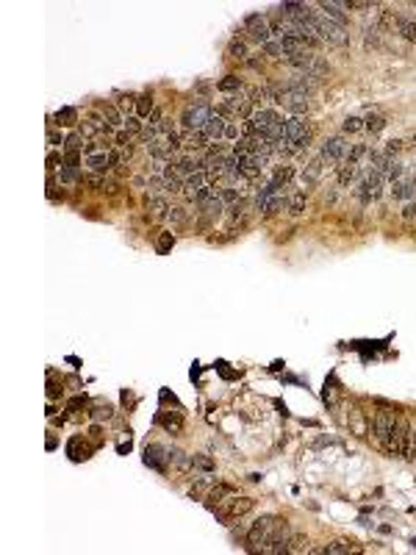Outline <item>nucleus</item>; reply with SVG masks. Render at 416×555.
I'll use <instances>...</instances> for the list:
<instances>
[{
    "label": "nucleus",
    "instance_id": "f257e3e1",
    "mask_svg": "<svg viewBox=\"0 0 416 555\" xmlns=\"http://www.w3.org/2000/svg\"><path fill=\"white\" fill-rule=\"evenodd\" d=\"M313 25H316V33H319V39H322V42L336 45V47L350 45V33H347L344 25L333 23V20H327V17H319V14L313 17Z\"/></svg>",
    "mask_w": 416,
    "mask_h": 555
},
{
    "label": "nucleus",
    "instance_id": "f03ea898",
    "mask_svg": "<svg viewBox=\"0 0 416 555\" xmlns=\"http://www.w3.org/2000/svg\"><path fill=\"white\" fill-rule=\"evenodd\" d=\"M253 505H255V500L233 494L230 500H225V505H214V513H216V519H222L225 525H230V522H236L239 516H244L247 511H253Z\"/></svg>",
    "mask_w": 416,
    "mask_h": 555
},
{
    "label": "nucleus",
    "instance_id": "7ed1b4c3",
    "mask_svg": "<svg viewBox=\"0 0 416 555\" xmlns=\"http://www.w3.org/2000/svg\"><path fill=\"white\" fill-rule=\"evenodd\" d=\"M275 527H278V519L275 516L255 519V522L250 525V530H247V544L253 547V550H261L264 544H269V541L275 539Z\"/></svg>",
    "mask_w": 416,
    "mask_h": 555
},
{
    "label": "nucleus",
    "instance_id": "20e7f679",
    "mask_svg": "<svg viewBox=\"0 0 416 555\" xmlns=\"http://www.w3.org/2000/svg\"><path fill=\"white\" fill-rule=\"evenodd\" d=\"M411 422L405 419V416H397L394 419V428H391V438H388L386 447L391 450L394 455H408V450H411Z\"/></svg>",
    "mask_w": 416,
    "mask_h": 555
},
{
    "label": "nucleus",
    "instance_id": "39448f33",
    "mask_svg": "<svg viewBox=\"0 0 416 555\" xmlns=\"http://www.w3.org/2000/svg\"><path fill=\"white\" fill-rule=\"evenodd\" d=\"M214 117V111H211L208 103H197V106H189L186 111H183V131H206L208 120Z\"/></svg>",
    "mask_w": 416,
    "mask_h": 555
},
{
    "label": "nucleus",
    "instance_id": "423d86ee",
    "mask_svg": "<svg viewBox=\"0 0 416 555\" xmlns=\"http://www.w3.org/2000/svg\"><path fill=\"white\" fill-rule=\"evenodd\" d=\"M286 142H289L294 150H303L311 145V128L303 117H291L286 120Z\"/></svg>",
    "mask_w": 416,
    "mask_h": 555
},
{
    "label": "nucleus",
    "instance_id": "0eeeda50",
    "mask_svg": "<svg viewBox=\"0 0 416 555\" xmlns=\"http://www.w3.org/2000/svg\"><path fill=\"white\" fill-rule=\"evenodd\" d=\"M347 153H350V145H347L344 136H330L322 145V161H347Z\"/></svg>",
    "mask_w": 416,
    "mask_h": 555
},
{
    "label": "nucleus",
    "instance_id": "6e6552de",
    "mask_svg": "<svg viewBox=\"0 0 416 555\" xmlns=\"http://www.w3.org/2000/svg\"><path fill=\"white\" fill-rule=\"evenodd\" d=\"M394 419H397V416H394L388 408H380L378 414H374L372 430H374V436H378V442L388 444V438H391V428H394Z\"/></svg>",
    "mask_w": 416,
    "mask_h": 555
},
{
    "label": "nucleus",
    "instance_id": "1a4fd4ad",
    "mask_svg": "<svg viewBox=\"0 0 416 555\" xmlns=\"http://www.w3.org/2000/svg\"><path fill=\"white\" fill-rule=\"evenodd\" d=\"M244 25H247V31H250V36L255 39V42H261V45H267L269 42V23L264 20L261 14H250L247 20H244Z\"/></svg>",
    "mask_w": 416,
    "mask_h": 555
},
{
    "label": "nucleus",
    "instance_id": "9d476101",
    "mask_svg": "<svg viewBox=\"0 0 416 555\" xmlns=\"http://www.w3.org/2000/svg\"><path fill=\"white\" fill-rule=\"evenodd\" d=\"M397 31L408 42H416V14L413 11H400L397 9Z\"/></svg>",
    "mask_w": 416,
    "mask_h": 555
},
{
    "label": "nucleus",
    "instance_id": "9b49d317",
    "mask_svg": "<svg viewBox=\"0 0 416 555\" xmlns=\"http://www.w3.org/2000/svg\"><path fill=\"white\" fill-rule=\"evenodd\" d=\"M250 120L255 122L258 133H264V131H267L269 125H275V122L281 120V117H278V111H275V108H258V111H255V114H253V117H250Z\"/></svg>",
    "mask_w": 416,
    "mask_h": 555
},
{
    "label": "nucleus",
    "instance_id": "f8f14e48",
    "mask_svg": "<svg viewBox=\"0 0 416 555\" xmlns=\"http://www.w3.org/2000/svg\"><path fill=\"white\" fill-rule=\"evenodd\" d=\"M86 167H89L92 173H97V175H106L108 169H111V156L108 153H92V156H86Z\"/></svg>",
    "mask_w": 416,
    "mask_h": 555
},
{
    "label": "nucleus",
    "instance_id": "ddd939ff",
    "mask_svg": "<svg viewBox=\"0 0 416 555\" xmlns=\"http://www.w3.org/2000/svg\"><path fill=\"white\" fill-rule=\"evenodd\" d=\"M145 461L150 464V467H155V469H161V472H164V461H169V450H167V447H161V444H150Z\"/></svg>",
    "mask_w": 416,
    "mask_h": 555
},
{
    "label": "nucleus",
    "instance_id": "4468645a",
    "mask_svg": "<svg viewBox=\"0 0 416 555\" xmlns=\"http://www.w3.org/2000/svg\"><path fill=\"white\" fill-rule=\"evenodd\" d=\"M208 142V136L203 131H183L181 133V147L183 150H200Z\"/></svg>",
    "mask_w": 416,
    "mask_h": 555
},
{
    "label": "nucleus",
    "instance_id": "2eb2a0df",
    "mask_svg": "<svg viewBox=\"0 0 416 555\" xmlns=\"http://www.w3.org/2000/svg\"><path fill=\"white\" fill-rule=\"evenodd\" d=\"M413 186H416L413 178H400V181L394 183V189H391V197H394V200H411V197H413Z\"/></svg>",
    "mask_w": 416,
    "mask_h": 555
},
{
    "label": "nucleus",
    "instance_id": "dca6fc26",
    "mask_svg": "<svg viewBox=\"0 0 416 555\" xmlns=\"http://www.w3.org/2000/svg\"><path fill=\"white\" fill-rule=\"evenodd\" d=\"M225 125H228V122H225V117H220V114H214V117L208 120V125H206V133L208 136V142H220L222 136H225Z\"/></svg>",
    "mask_w": 416,
    "mask_h": 555
},
{
    "label": "nucleus",
    "instance_id": "f3484780",
    "mask_svg": "<svg viewBox=\"0 0 416 555\" xmlns=\"http://www.w3.org/2000/svg\"><path fill=\"white\" fill-rule=\"evenodd\" d=\"M175 164H178V169H181L183 175H194V173H200V169H203V159H197V156H192V153L175 159Z\"/></svg>",
    "mask_w": 416,
    "mask_h": 555
},
{
    "label": "nucleus",
    "instance_id": "a211bd4d",
    "mask_svg": "<svg viewBox=\"0 0 416 555\" xmlns=\"http://www.w3.org/2000/svg\"><path fill=\"white\" fill-rule=\"evenodd\" d=\"M200 208H203V217H206V219H216V217L225 211V200H222L220 195H211L208 200L200 205Z\"/></svg>",
    "mask_w": 416,
    "mask_h": 555
},
{
    "label": "nucleus",
    "instance_id": "6ab92c4d",
    "mask_svg": "<svg viewBox=\"0 0 416 555\" xmlns=\"http://www.w3.org/2000/svg\"><path fill=\"white\" fill-rule=\"evenodd\" d=\"M319 9L322 11H327V20H333V23H339V25H344V20H347V14H344V9H347V3H319Z\"/></svg>",
    "mask_w": 416,
    "mask_h": 555
},
{
    "label": "nucleus",
    "instance_id": "aec40b11",
    "mask_svg": "<svg viewBox=\"0 0 416 555\" xmlns=\"http://www.w3.org/2000/svg\"><path fill=\"white\" fill-rule=\"evenodd\" d=\"M236 494V489L233 486H214V489L208 491V505L214 508V505H220V503H225V497H233Z\"/></svg>",
    "mask_w": 416,
    "mask_h": 555
},
{
    "label": "nucleus",
    "instance_id": "412c9836",
    "mask_svg": "<svg viewBox=\"0 0 416 555\" xmlns=\"http://www.w3.org/2000/svg\"><path fill=\"white\" fill-rule=\"evenodd\" d=\"M355 175H358V164L342 161V167H339V173H336V178H339V186H350V183L355 181Z\"/></svg>",
    "mask_w": 416,
    "mask_h": 555
},
{
    "label": "nucleus",
    "instance_id": "4be33fe9",
    "mask_svg": "<svg viewBox=\"0 0 416 555\" xmlns=\"http://www.w3.org/2000/svg\"><path fill=\"white\" fill-rule=\"evenodd\" d=\"M281 211H289V197H286V195H275V197L267 203L264 214H267V217H275V214H281Z\"/></svg>",
    "mask_w": 416,
    "mask_h": 555
},
{
    "label": "nucleus",
    "instance_id": "5701e85b",
    "mask_svg": "<svg viewBox=\"0 0 416 555\" xmlns=\"http://www.w3.org/2000/svg\"><path fill=\"white\" fill-rule=\"evenodd\" d=\"M291 178H294V169H291V167H278V169H275V175H272V181H269V183H272V186H275V189H283L286 183L291 181Z\"/></svg>",
    "mask_w": 416,
    "mask_h": 555
},
{
    "label": "nucleus",
    "instance_id": "b1692460",
    "mask_svg": "<svg viewBox=\"0 0 416 555\" xmlns=\"http://www.w3.org/2000/svg\"><path fill=\"white\" fill-rule=\"evenodd\" d=\"M147 208L153 211V217H164V214H169V205H167V200L164 197H147Z\"/></svg>",
    "mask_w": 416,
    "mask_h": 555
},
{
    "label": "nucleus",
    "instance_id": "393cba45",
    "mask_svg": "<svg viewBox=\"0 0 416 555\" xmlns=\"http://www.w3.org/2000/svg\"><path fill=\"white\" fill-rule=\"evenodd\" d=\"M103 120H106V125H108V128H120V125H125V117H122V114H120L114 106H106Z\"/></svg>",
    "mask_w": 416,
    "mask_h": 555
},
{
    "label": "nucleus",
    "instance_id": "a878e982",
    "mask_svg": "<svg viewBox=\"0 0 416 555\" xmlns=\"http://www.w3.org/2000/svg\"><path fill=\"white\" fill-rule=\"evenodd\" d=\"M311 541H308V536H303V533H297V536H291L289 539V552H308L311 550Z\"/></svg>",
    "mask_w": 416,
    "mask_h": 555
},
{
    "label": "nucleus",
    "instance_id": "bb28decb",
    "mask_svg": "<svg viewBox=\"0 0 416 555\" xmlns=\"http://www.w3.org/2000/svg\"><path fill=\"white\" fill-rule=\"evenodd\" d=\"M364 128L369 133H380L386 128V117H380V114H369V117L364 120Z\"/></svg>",
    "mask_w": 416,
    "mask_h": 555
},
{
    "label": "nucleus",
    "instance_id": "cd10ccee",
    "mask_svg": "<svg viewBox=\"0 0 416 555\" xmlns=\"http://www.w3.org/2000/svg\"><path fill=\"white\" fill-rule=\"evenodd\" d=\"M197 189H203V175H200V173L189 175V178H186V183H183V192H186V195L192 197V200H194Z\"/></svg>",
    "mask_w": 416,
    "mask_h": 555
},
{
    "label": "nucleus",
    "instance_id": "c85d7f7f",
    "mask_svg": "<svg viewBox=\"0 0 416 555\" xmlns=\"http://www.w3.org/2000/svg\"><path fill=\"white\" fill-rule=\"evenodd\" d=\"M305 211V192H297L294 197L289 200V214H294V217H300Z\"/></svg>",
    "mask_w": 416,
    "mask_h": 555
},
{
    "label": "nucleus",
    "instance_id": "c756f323",
    "mask_svg": "<svg viewBox=\"0 0 416 555\" xmlns=\"http://www.w3.org/2000/svg\"><path fill=\"white\" fill-rule=\"evenodd\" d=\"M364 39H366V45H369V47H378V45H380V33H378V25H374V20H372V25H369V23L364 25Z\"/></svg>",
    "mask_w": 416,
    "mask_h": 555
},
{
    "label": "nucleus",
    "instance_id": "7c9ffc66",
    "mask_svg": "<svg viewBox=\"0 0 416 555\" xmlns=\"http://www.w3.org/2000/svg\"><path fill=\"white\" fill-rule=\"evenodd\" d=\"M169 222H172V228H183L186 225V219H189V214H186V208H169Z\"/></svg>",
    "mask_w": 416,
    "mask_h": 555
},
{
    "label": "nucleus",
    "instance_id": "2f4dec72",
    "mask_svg": "<svg viewBox=\"0 0 416 555\" xmlns=\"http://www.w3.org/2000/svg\"><path fill=\"white\" fill-rule=\"evenodd\" d=\"M402 173H405V167H402L400 161H388V167H386V178L391 183H397L400 178H402Z\"/></svg>",
    "mask_w": 416,
    "mask_h": 555
},
{
    "label": "nucleus",
    "instance_id": "473e14b6",
    "mask_svg": "<svg viewBox=\"0 0 416 555\" xmlns=\"http://www.w3.org/2000/svg\"><path fill=\"white\" fill-rule=\"evenodd\" d=\"M366 153H369V147H366V145H350V153H347V161H350V164H358V161L364 159Z\"/></svg>",
    "mask_w": 416,
    "mask_h": 555
},
{
    "label": "nucleus",
    "instance_id": "72a5a7b5",
    "mask_svg": "<svg viewBox=\"0 0 416 555\" xmlns=\"http://www.w3.org/2000/svg\"><path fill=\"white\" fill-rule=\"evenodd\" d=\"M155 422H159V425H164L167 430H175V433H178V430H181V425H183L178 414H175V416H155Z\"/></svg>",
    "mask_w": 416,
    "mask_h": 555
},
{
    "label": "nucleus",
    "instance_id": "f704fd0d",
    "mask_svg": "<svg viewBox=\"0 0 416 555\" xmlns=\"http://www.w3.org/2000/svg\"><path fill=\"white\" fill-rule=\"evenodd\" d=\"M150 108H153V98H150V94H142V98H136V111H139V120L147 117Z\"/></svg>",
    "mask_w": 416,
    "mask_h": 555
},
{
    "label": "nucleus",
    "instance_id": "c9c22d12",
    "mask_svg": "<svg viewBox=\"0 0 416 555\" xmlns=\"http://www.w3.org/2000/svg\"><path fill=\"white\" fill-rule=\"evenodd\" d=\"M58 181L61 183H75V181H78V167H67V164H61Z\"/></svg>",
    "mask_w": 416,
    "mask_h": 555
},
{
    "label": "nucleus",
    "instance_id": "e433bc0d",
    "mask_svg": "<svg viewBox=\"0 0 416 555\" xmlns=\"http://www.w3.org/2000/svg\"><path fill=\"white\" fill-rule=\"evenodd\" d=\"M220 89L222 92H236V89H242V81H239L236 75H225L220 81Z\"/></svg>",
    "mask_w": 416,
    "mask_h": 555
},
{
    "label": "nucleus",
    "instance_id": "4c0bfd02",
    "mask_svg": "<svg viewBox=\"0 0 416 555\" xmlns=\"http://www.w3.org/2000/svg\"><path fill=\"white\" fill-rule=\"evenodd\" d=\"M322 552H333V555H339V552H350V544H347V541H342V539H336V541H330L327 547H322Z\"/></svg>",
    "mask_w": 416,
    "mask_h": 555
},
{
    "label": "nucleus",
    "instance_id": "58836bf2",
    "mask_svg": "<svg viewBox=\"0 0 416 555\" xmlns=\"http://www.w3.org/2000/svg\"><path fill=\"white\" fill-rule=\"evenodd\" d=\"M228 53L233 59H247V47H244V42H239V39H233V42L228 45Z\"/></svg>",
    "mask_w": 416,
    "mask_h": 555
},
{
    "label": "nucleus",
    "instance_id": "ea45409f",
    "mask_svg": "<svg viewBox=\"0 0 416 555\" xmlns=\"http://www.w3.org/2000/svg\"><path fill=\"white\" fill-rule=\"evenodd\" d=\"M172 244H175V236L169 234V231H164V234L159 236V244H155V247H159V253L164 256V253H167L169 247H172Z\"/></svg>",
    "mask_w": 416,
    "mask_h": 555
},
{
    "label": "nucleus",
    "instance_id": "a19ab883",
    "mask_svg": "<svg viewBox=\"0 0 416 555\" xmlns=\"http://www.w3.org/2000/svg\"><path fill=\"white\" fill-rule=\"evenodd\" d=\"M142 128H145V125H142L139 117H133V114H128V117H125V131L131 133V136L133 133H142Z\"/></svg>",
    "mask_w": 416,
    "mask_h": 555
},
{
    "label": "nucleus",
    "instance_id": "79ce46f5",
    "mask_svg": "<svg viewBox=\"0 0 416 555\" xmlns=\"http://www.w3.org/2000/svg\"><path fill=\"white\" fill-rule=\"evenodd\" d=\"M361 128H364V120H358V117H347L344 120V133H358Z\"/></svg>",
    "mask_w": 416,
    "mask_h": 555
},
{
    "label": "nucleus",
    "instance_id": "37998d69",
    "mask_svg": "<svg viewBox=\"0 0 416 555\" xmlns=\"http://www.w3.org/2000/svg\"><path fill=\"white\" fill-rule=\"evenodd\" d=\"M64 145H67V153H78V150L84 147V145H81V133H70Z\"/></svg>",
    "mask_w": 416,
    "mask_h": 555
},
{
    "label": "nucleus",
    "instance_id": "c03bdc74",
    "mask_svg": "<svg viewBox=\"0 0 416 555\" xmlns=\"http://www.w3.org/2000/svg\"><path fill=\"white\" fill-rule=\"evenodd\" d=\"M56 120H58V125H72V122H75V111H72V108H61V111L56 114Z\"/></svg>",
    "mask_w": 416,
    "mask_h": 555
},
{
    "label": "nucleus",
    "instance_id": "a18cd8bd",
    "mask_svg": "<svg viewBox=\"0 0 416 555\" xmlns=\"http://www.w3.org/2000/svg\"><path fill=\"white\" fill-rule=\"evenodd\" d=\"M192 458H194V467H197V469L214 472V461H211V458H206V455H192Z\"/></svg>",
    "mask_w": 416,
    "mask_h": 555
},
{
    "label": "nucleus",
    "instance_id": "49530a36",
    "mask_svg": "<svg viewBox=\"0 0 416 555\" xmlns=\"http://www.w3.org/2000/svg\"><path fill=\"white\" fill-rule=\"evenodd\" d=\"M264 50H267L272 59H286V56H283V47H281V42H272V39H269V42L264 45Z\"/></svg>",
    "mask_w": 416,
    "mask_h": 555
},
{
    "label": "nucleus",
    "instance_id": "de8ad7c7",
    "mask_svg": "<svg viewBox=\"0 0 416 555\" xmlns=\"http://www.w3.org/2000/svg\"><path fill=\"white\" fill-rule=\"evenodd\" d=\"M400 150H402V142H400V139H391V142H386V150H383V153H386V159H391V156L400 153Z\"/></svg>",
    "mask_w": 416,
    "mask_h": 555
},
{
    "label": "nucleus",
    "instance_id": "09e8293b",
    "mask_svg": "<svg viewBox=\"0 0 416 555\" xmlns=\"http://www.w3.org/2000/svg\"><path fill=\"white\" fill-rule=\"evenodd\" d=\"M225 139H236V142H239V128L233 125V122H228V125H225Z\"/></svg>",
    "mask_w": 416,
    "mask_h": 555
},
{
    "label": "nucleus",
    "instance_id": "8fccbe9b",
    "mask_svg": "<svg viewBox=\"0 0 416 555\" xmlns=\"http://www.w3.org/2000/svg\"><path fill=\"white\" fill-rule=\"evenodd\" d=\"M56 164H64V156L50 153V156H47V169H56Z\"/></svg>",
    "mask_w": 416,
    "mask_h": 555
},
{
    "label": "nucleus",
    "instance_id": "3c124183",
    "mask_svg": "<svg viewBox=\"0 0 416 555\" xmlns=\"http://www.w3.org/2000/svg\"><path fill=\"white\" fill-rule=\"evenodd\" d=\"M103 416H106V419L111 416V408H108V406H106V408H94V411H92V419H103Z\"/></svg>",
    "mask_w": 416,
    "mask_h": 555
},
{
    "label": "nucleus",
    "instance_id": "603ef678",
    "mask_svg": "<svg viewBox=\"0 0 416 555\" xmlns=\"http://www.w3.org/2000/svg\"><path fill=\"white\" fill-rule=\"evenodd\" d=\"M208 156H225V145L222 142H214V145L208 147Z\"/></svg>",
    "mask_w": 416,
    "mask_h": 555
},
{
    "label": "nucleus",
    "instance_id": "864d4df0",
    "mask_svg": "<svg viewBox=\"0 0 416 555\" xmlns=\"http://www.w3.org/2000/svg\"><path fill=\"white\" fill-rule=\"evenodd\" d=\"M220 197H222V200H225V203H233V200H236V197H239V192H236V189H225V192H222V195H220Z\"/></svg>",
    "mask_w": 416,
    "mask_h": 555
},
{
    "label": "nucleus",
    "instance_id": "5fc2aeb1",
    "mask_svg": "<svg viewBox=\"0 0 416 555\" xmlns=\"http://www.w3.org/2000/svg\"><path fill=\"white\" fill-rule=\"evenodd\" d=\"M133 103H136V100L131 98V94H128V98H122V100H120V108H122V111H131Z\"/></svg>",
    "mask_w": 416,
    "mask_h": 555
},
{
    "label": "nucleus",
    "instance_id": "6e6d98bb",
    "mask_svg": "<svg viewBox=\"0 0 416 555\" xmlns=\"http://www.w3.org/2000/svg\"><path fill=\"white\" fill-rule=\"evenodd\" d=\"M81 406H86V397H75V400H70V406H67V408L72 411V408H81Z\"/></svg>",
    "mask_w": 416,
    "mask_h": 555
},
{
    "label": "nucleus",
    "instance_id": "4d7b16f0",
    "mask_svg": "<svg viewBox=\"0 0 416 555\" xmlns=\"http://www.w3.org/2000/svg\"><path fill=\"white\" fill-rule=\"evenodd\" d=\"M413 214H416V203H408V205H405V211H402V217H405V219H411Z\"/></svg>",
    "mask_w": 416,
    "mask_h": 555
},
{
    "label": "nucleus",
    "instance_id": "13d9d810",
    "mask_svg": "<svg viewBox=\"0 0 416 555\" xmlns=\"http://www.w3.org/2000/svg\"><path fill=\"white\" fill-rule=\"evenodd\" d=\"M408 458H413V461H416V430L411 433V450H408Z\"/></svg>",
    "mask_w": 416,
    "mask_h": 555
},
{
    "label": "nucleus",
    "instance_id": "bf43d9fd",
    "mask_svg": "<svg viewBox=\"0 0 416 555\" xmlns=\"http://www.w3.org/2000/svg\"><path fill=\"white\" fill-rule=\"evenodd\" d=\"M247 64H250V70H261V61L258 59H247Z\"/></svg>",
    "mask_w": 416,
    "mask_h": 555
},
{
    "label": "nucleus",
    "instance_id": "052dcab7",
    "mask_svg": "<svg viewBox=\"0 0 416 555\" xmlns=\"http://www.w3.org/2000/svg\"><path fill=\"white\" fill-rule=\"evenodd\" d=\"M411 142H413V145H416V136H413V139H411Z\"/></svg>",
    "mask_w": 416,
    "mask_h": 555
}]
</instances>
